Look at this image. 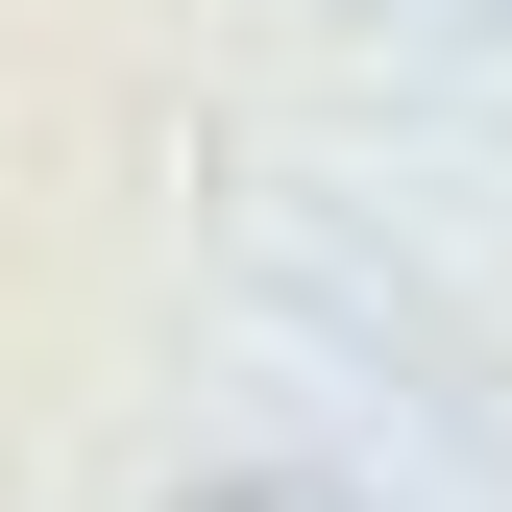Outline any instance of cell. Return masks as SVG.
I'll list each match as a JSON object with an SVG mask.
<instances>
[{"mask_svg":"<svg viewBox=\"0 0 512 512\" xmlns=\"http://www.w3.org/2000/svg\"><path fill=\"white\" fill-rule=\"evenodd\" d=\"M171 512H342L317 464H220V488H171Z\"/></svg>","mask_w":512,"mask_h":512,"instance_id":"obj_1","label":"cell"}]
</instances>
